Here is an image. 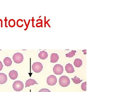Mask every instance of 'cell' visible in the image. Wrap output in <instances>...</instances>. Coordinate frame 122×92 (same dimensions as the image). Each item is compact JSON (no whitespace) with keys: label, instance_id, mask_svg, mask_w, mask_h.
Returning <instances> with one entry per match:
<instances>
[{"label":"cell","instance_id":"1","mask_svg":"<svg viewBox=\"0 0 122 92\" xmlns=\"http://www.w3.org/2000/svg\"><path fill=\"white\" fill-rule=\"evenodd\" d=\"M60 85L62 87H66L69 85L70 83V79L68 76L63 75L61 76L59 79Z\"/></svg>","mask_w":122,"mask_h":92},{"label":"cell","instance_id":"2","mask_svg":"<svg viewBox=\"0 0 122 92\" xmlns=\"http://www.w3.org/2000/svg\"><path fill=\"white\" fill-rule=\"evenodd\" d=\"M14 90L16 92H20L23 90L24 88V84L22 81L17 80L14 82L13 85Z\"/></svg>","mask_w":122,"mask_h":92},{"label":"cell","instance_id":"3","mask_svg":"<svg viewBox=\"0 0 122 92\" xmlns=\"http://www.w3.org/2000/svg\"><path fill=\"white\" fill-rule=\"evenodd\" d=\"M43 66L42 64L40 62H35L33 64L32 69L33 71L36 73L41 72L43 69Z\"/></svg>","mask_w":122,"mask_h":92},{"label":"cell","instance_id":"4","mask_svg":"<svg viewBox=\"0 0 122 92\" xmlns=\"http://www.w3.org/2000/svg\"><path fill=\"white\" fill-rule=\"evenodd\" d=\"M24 59V57L23 55L20 53H15L13 57V59L14 61L16 63H22Z\"/></svg>","mask_w":122,"mask_h":92},{"label":"cell","instance_id":"5","mask_svg":"<svg viewBox=\"0 0 122 92\" xmlns=\"http://www.w3.org/2000/svg\"><path fill=\"white\" fill-rule=\"evenodd\" d=\"M53 71L55 75H59L63 73V66L60 64H56L53 68Z\"/></svg>","mask_w":122,"mask_h":92},{"label":"cell","instance_id":"6","mask_svg":"<svg viewBox=\"0 0 122 92\" xmlns=\"http://www.w3.org/2000/svg\"><path fill=\"white\" fill-rule=\"evenodd\" d=\"M57 82L56 77L54 75H51L47 78V83L48 85L54 86L56 84Z\"/></svg>","mask_w":122,"mask_h":92},{"label":"cell","instance_id":"7","mask_svg":"<svg viewBox=\"0 0 122 92\" xmlns=\"http://www.w3.org/2000/svg\"><path fill=\"white\" fill-rule=\"evenodd\" d=\"M65 70L66 72L69 73H73L75 72L73 67L71 63H68L65 66Z\"/></svg>","mask_w":122,"mask_h":92},{"label":"cell","instance_id":"8","mask_svg":"<svg viewBox=\"0 0 122 92\" xmlns=\"http://www.w3.org/2000/svg\"><path fill=\"white\" fill-rule=\"evenodd\" d=\"M18 76V73L15 70H13L10 71V72L9 73V76L10 77V79L13 80H15L17 79Z\"/></svg>","mask_w":122,"mask_h":92},{"label":"cell","instance_id":"9","mask_svg":"<svg viewBox=\"0 0 122 92\" xmlns=\"http://www.w3.org/2000/svg\"><path fill=\"white\" fill-rule=\"evenodd\" d=\"M7 75L4 73H0V84H3L7 82Z\"/></svg>","mask_w":122,"mask_h":92},{"label":"cell","instance_id":"10","mask_svg":"<svg viewBox=\"0 0 122 92\" xmlns=\"http://www.w3.org/2000/svg\"><path fill=\"white\" fill-rule=\"evenodd\" d=\"M59 57L56 53H52L51 56V62L52 63H56L58 61Z\"/></svg>","mask_w":122,"mask_h":92},{"label":"cell","instance_id":"11","mask_svg":"<svg viewBox=\"0 0 122 92\" xmlns=\"http://www.w3.org/2000/svg\"><path fill=\"white\" fill-rule=\"evenodd\" d=\"M35 84L38 85V83H37L36 81H35L34 79H29L27 80L25 83V87L26 88L27 87H29L30 86L33 85Z\"/></svg>","mask_w":122,"mask_h":92},{"label":"cell","instance_id":"12","mask_svg":"<svg viewBox=\"0 0 122 92\" xmlns=\"http://www.w3.org/2000/svg\"><path fill=\"white\" fill-rule=\"evenodd\" d=\"M38 57L41 59H45L47 58L48 57V53L45 51L40 52V53L38 54Z\"/></svg>","mask_w":122,"mask_h":92},{"label":"cell","instance_id":"13","mask_svg":"<svg viewBox=\"0 0 122 92\" xmlns=\"http://www.w3.org/2000/svg\"><path fill=\"white\" fill-rule=\"evenodd\" d=\"M4 63L5 66L9 67L11 66L12 63V61L9 57H6L4 59Z\"/></svg>","mask_w":122,"mask_h":92},{"label":"cell","instance_id":"14","mask_svg":"<svg viewBox=\"0 0 122 92\" xmlns=\"http://www.w3.org/2000/svg\"><path fill=\"white\" fill-rule=\"evenodd\" d=\"M74 64L75 66L76 67L79 68L82 65V61L80 59H76L75 60Z\"/></svg>","mask_w":122,"mask_h":92},{"label":"cell","instance_id":"15","mask_svg":"<svg viewBox=\"0 0 122 92\" xmlns=\"http://www.w3.org/2000/svg\"><path fill=\"white\" fill-rule=\"evenodd\" d=\"M72 80L73 82L75 84H80L83 80H81L80 78L77 77L76 76L74 77V78H72Z\"/></svg>","mask_w":122,"mask_h":92},{"label":"cell","instance_id":"16","mask_svg":"<svg viewBox=\"0 0 122 92\" xmlns=\"http://www.w3.org/2000/svg\"><path fill=\"white\" fill-rule=\"evenodd\" d=\"M76 52V51L74 50H72L71 52H70L68 54H66V57H69V58L73 57L75 55V53Z\"/></svg>","mask_w":122,"mask_h":92},{"label":"cell","instance_id":"17","mask_svg":"<svg viewBox=\"0 0 122 92\" xmlns=\"http://www.w3.org/2000/svg\"><path fill=\"white\" fill-rule=\"evenodd\" d=\"M81 88L82 89L83 91H86V82H84L81 85Z\"/></svg>","mask_w":122,"mask_h":92},{"label":"cell","instance_id":"18","mask_svg":"<svg viewBox=\"0 0 122 92\" xmlns=\"http://www.w3.org/2000/svg\"><path fill=\"white\" fill-rule=\"evenodd\" d=\"M38 92H51L50 90L48 89H42L40 90Z\"/></svg>","mask_w":122,"mask_h":92},{"label":"cell","instance_id":"19","mask_svg":"<svg viewBox=\"0 0 122 92\" xmlns=\"http://www.w3.org/2000/svg\"><path fill=\"white\" fill-rule=\"evenodd\" d=\"M3 68V65L1 61H0V71L2 70Z\"/></svg>","mask_w":122,"mask_h":92}]
</instances>
